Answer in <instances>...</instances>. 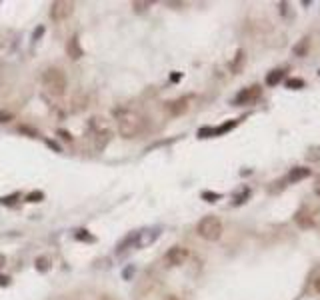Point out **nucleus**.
Segmentation results:
<instances>
[{
    "instance_id": "f257e3e1",
    "label": "nucleus",
    "mask_w": 320,
    "mask_h": 300,
    "mask_svg": "<svg viewBox=\"0 0 320 300\" xmlns=\"http://www.w3.org/2000/svg\"><path fill=\"white\" fill-rule=\"evenodd\" d=\"M144 130V118L134 110H122L118 114V132L124 138H134Z\"/></svg>"
},
{
    "instance_id": "f03ea898",
    "label": "nucleus",
    "mask_w": 320,
    "mask_h": 300,
    "mask_svg": "<svg viewBox=\"0 0 320 300\" xmlns=\"http://www.w3.org/2000/svg\"><path fill=\"white\" fill-rule=\"evenodd\" d=\"M42 84L46 86L48 92L60 96V94L66 92V84H68V80H66V74L60 68L50 66V68H46L44 74H42Z\"/></svg>"
},
{
    "instance_id": "7ed1b4c3",
    "label": "nucleus",
    "mask_w": 320,
    "mask_h": 300,
    "mask_svg": "<svg viewBox=\"0 0 320 300\" xmlns=\"http://www.w3.org/2000/svg\"><path fill=\"white\" fill-rule=\"evenodd\" d=\"M196 232L200 238H204L208 242H216L222 236V222L218 216H204L198 224H196Z\"/></svg>"
},
{
    "instance_id": "20e7f679",
    "label": "nucleus",
    "mask_w": 320,
    "mask_h": 300,
    "mask_svg": "<svg viewBox=\"0 0 320 300\" xmlns=\"http://www.w3.org/2000/svg\"><path fill=\"white\" fill-rule=\"evenodd\" d=\"M262 96V88L258 84H252V86H246L242 88L236 96H234L232 100V104L234 106H244V104H252V102H256V100Z\"/></svg>"
},
{
    "instance_id": "39448f33",
    "label": "nucleus",
    "mask_w": 320,
    "mask_h": 300,
    "mask_svg": "<svg viewBox=\"0 0 320 300\" xmlns=\"http://www.w3.org/2000/svg\"><path fill=\"white\" fill-rule=\"evenodd\" d=\"M238 122L240 120H228V122H224V124H220V126H204V128H200L198 130V138H214V136H222V134H226V132H230L232 128H236L238 126Z\"/></svg>"
},
{
    "instance_id": "423d86ee",
    "label": "nucleus",
    "mask_w": 320,
    "mask_h": 300,
    "mask_svg": "<svg viewBox=\"0 0 320 300\" xmlns=\"http://www.w3.org/2000/svg\"><path fill=\"white\" fill-rule=\"evenodd\" d=\"M72 12H74V2H70V0H56V2H52V6H50V18L60 22V20L68 18Z\"/></svg>"
},
{
    "instance_id": "0eeeda50",
    "label": "nucleus",
    "mask_w": 320,
    "mask_h": 300,
    "mask_svg": "<svg viewBox=\"0 0 320 300\" xmlns=\"http://www.w3.org/2000/svg\"><path fill=\"white\" fill-rule=\"evenodd\" d=\"M188 258V250L182 248V246H172L168 252L164 254V262L168 266H182Z\"/></svg>"
},
{
    "instance_id": "6e6552de",
    "label": "nucleus",
    "mask_w": 320,
    "mask_h": 300,
    "mask_svg": "<svg viewBox=\"0 0 320 300\" xmlns=\"http://www.w3.org/2000/svg\"><path fill=\"white\" fill-rule=\"evenodd\" d=\"M190 100H192V96H180V98L172 100V102H168L166 110L170 112L172 116H180V114H184L190 108Z\"/></svg>"
},
{
    "instance_id": "1a4fd4ad",
    "label": "nucleus",
    "mask_w": 320,
    "mask_h": 300,
    "mask_svg": "<svg viewBox=\"0 0 320 300\" xmlns=\"http://www.w3.org/2000/svg\"><path fill=\"white\" fill-rule=\"evenodd\" d=\"M294 222L300 226V228H312L314 226V218H312V214L306 206H302L294 212Z\"/></svg>"
},
{
    "instance_id": "9d476101",
    "label": "nucleus",
    "mask_w": 320,
    "mask_h": 300,
    "mask_svg": "<svg viewBox=\"0 0 320 300\" xmlns=\"http://www.w3.org/2000/svg\"><path fill=\"white\" fill-rule=\"evenodd\" d=\"M312 174L310 168H306V166H294V168H290L288 176H286V182H290V184H296V182H302L304 178H308Z\"/></svg>"
},
{
    "instance_id": "9b49d317",
    "label": "nucleus",
    "mask_w": 320,
    "mask_h": 300,
    "mask_svg": "<svg viewBox=\"0 0 320 300\" xmlns=\"http://www.w3.org/2000/svg\"><path fill=\"white\" fill-rule=\"evenodd\" d=\"M158 236H160V230H158V228L140 230V232H138V242H136V248H144V246H148V244H152Z\"/></svg>"
},
{
    "instance_id": "f8f14e48",
    "label": "nucleus",
    "mask_w": 320,
    "mask_h": 300,
    "mask_svg": "<svg viewBox=\"0 0 320 300\" xmlns=\"http://www.w3.org/2000/svg\"><path fill=\"white\" fill-rule=\"evenodd\" d=\"M66 54H68L72 60H78V58L84 56V50H82L80 40H78L76 36H72V38L68 40V44H66Z\"/></svg>"
},
{
    "instance_id": "ddd939ff",
    "label": "nucleus",
    "mask_w": 320,
    "mask_h": 300,
    "mask_svg": "<svg viewBox=\"0 0 320 300\" xmlns=\"http://www.w3.org/2000/svg\"><path fill=\"white\" fill-rule=\"evenodd\" d=\"M308 50H310V38L308 36H304V38H300L294 46H292V52H294V56H306L308 54Z\"/></svg>"
},
{
    "instance_id": "4468645a",
    "label": "nucleus",
    "mask_w": 320,
    "mask_h": 300,
    "mask_svg": "<svg viewBox=\"0 0 320 300\" xmlns=\"http://www.w3.org/2000/svg\"><path fill=\"white\" fill-rule=\"evenodd\" d=\"M284 74H286L284 68H274V70H270V72L266 74V86H276V84H280L282 78H284Z\"/></svg>"
},
{
    "instance_id": "2eb2a0df",
    "label": "nucleus",
    "mask_w": 320,
    "mask_h": 300,
    "mask_svg": "<svg viewBox=\"0 0 320 300\" xmlns=\"http://www.w3.org/2000/svg\"><path fill=\"white\" fill-rule=\"evenodd\" d=\"M244 62H246L244 50H236V56H234V60L230 62V70H232L234 74H238V72L244 68Z\"/></svg>"
},
{
    "instance_id": "dca6fc26",
    "label": "nucleus",
    "mask_w": 320,
    "mask_h": 300,
    "mask_svg": "<svg viewBox=\"0 0 320 300\" xmlns=\"http://www.w3.org/2000/svg\"><path fill=\"white\" fill-rule=\"evenodd\" d=\"M136 242H138V230L136 232H130V234L118 244V252H122V250H126V248H136Z\"/></svg>"
},
{
    "instance_id": "f3484780",
    "label": "nucleus",
    "mask_w": 320,
    "mask_h": 300,
    "mask_svg": "<svg viewBox=\"0 0 320 300\" xmlns=\"http://www.w3.org/2000/svg\"><path fill=\"white\" fill-rule=\"evenodd\" d=\"M74 240H80V242H94L96 236L90 234L86 228H78V230H74Z\"/></svg>"
},
{
    "instance_id": "a211bd4d",
    "label": "nucleus",
    "mask_w": 320,
    "mask_h": 300,
    "mask_svg": "<svg viewBox=\"0 0 320 300\" xmlns=\"http://www.w3.org/2000/svg\"><path fill=\"white\" fill-rule=\"evenodd\" d=\"M86 94H84V92H80V94H76L74 98H72V110L74 112H80V110H84V108H86Z\"/></svg>"
},
{
    "instance_id": "6ab92c4d",
    "label": "nucleus",
    "mask_w": 320,
    "mask_h": 300,
    "mask_svg": "<svg viewBox=\"0 0 320 300\" xmlns=\"http://www.w3.org/2000/svg\"><path fill=\"white\" fill-rule=\"evenodd\" d=\"M286 88H290V90H302L306 86V82L302 80V78H296V76H292V78H286Z\"/></svg>"
},
{
    "instance_id": "aec40b11",
    "label": "nucleus",
    "mask_w": 320,
    "mask_h": 300,
    "mask_svg": "<svg viewBox=\"0 0 320 300\" xmlns=\"http://www.w3.org/2000/svg\"><path fill=\"white\" fill-rule=\"evenodd\" d=\"M44 200V192L42 190H32L26 194V202H32V204H36V202H42Z\"/></svg>"
},
{
    "instance_id": "412c9836",
    "label": "nucleus",
    "mask_w": 320,
    "mask_h": 300,
    "mask_svg": "<svg viewBox=\"0 0 320 300\" xmlns=\"http://www.w3.org/2000/svg\"><path fill=\"white\" fill-rule=\"evenodd\" d=\"M248 198H250V188H248V186H244L240 194H236V196H234V202H232V204H234V206H238V204H244V202H246Z\"/></svg>"
},
{
    "instance_id": "4be33fe9",
    "label": "nucleus",
    "mask_w": 320,
    "mask_h": 300,
    "mask_svg": "<svg viewBox=\"0 0 320 300\" xmlns=\"http://www.w3.org/2000/svg\"><path fill=\"white\" fill-rule=\"evenodd\" d=\"M34 266H36L38 272H48L50 270V260L46 256H38L36 262H34Z\"/></svg>"
},
{
    "instance_id": "5701e85b",
    "label": "nucleus",
    "mask_w": 320,
    "mask_h": 300,
    "mask_svg": "<svg viewBox=\"0 0 320 300\" xmlns=\"http://www.w3.org/2000/svg\"><path fill=\"white\" fill-rule=\"evenodd\" d=\"M200 196H202V200H206V202H216V200H220V198H222L220 192H212V190H204Z\"/></svg>"
},
{
    "instance_id": "b1692460",
    "label": "nucleus",
    "mask_w": 320,
    "mask_h": 300,
    "mask_svg": "<svg viewBox=\"0 0 320 300\" xmlns=\"http://www.w3.org/2000/svg\"><path fill=\"white\" fill-rule=\"evenodd\" d=\"M150 6H152V2H150V0H140V2H132V8H134V12H146Z\"/></svg>"
},
{
    "instance_id": "393cba45",
    "label": "nucleus",
    "mask_w": 320,
    "mask_h": 300,
    "mask_svg": "<svg viewBox=\"0 0 320 300\" xmlns=\"http://www.w3.org/2000/svg\"><path fill=\"white\" fill-rule=\"evenodd\" d=\"M306 158H308V160H312V162L320 160V146H310V148H308V154H306Z\"/></svg>"
},
{
    "instance_id": "a878e982",
    "label": "nucleus",
    "mask_w": 320,
    "mask_h": 300,
    "mask_svg": "<svg viewBox=\"0 0 320 300\" xmlns=\"http://www.w3.org/2000/svg\"><path fill=\"white\" fill-rule=\"evenodd\" d=\"M18 196H20L18 192H14L12 196H4V198H0V204H12V202H14V200L18 198Z\"/></svg>"
},
{
    "instance_id": "bb28decb",
    "label": "nucleus",
    "mask_w": 320,
    "mask_h": 300,
    "mask_svg": "<svg viewBox=\"0 0 320 300\" xmlns=\"http://www.w3.org/2000/svg\"><path fill=\"white\" fill-rule=\"evenodd\" d=\"M8 120H12V112L0 110V122H8Z\"/></svg>"
},
{
    "instance_id": "cd10ccee",
    "label": "nucleus",
    "mask_w": 320,
    "mask_h": 300,
    "mask_svg": "<svg viewBox=\"0 0 320 300\" xmlns=\"http://www.w3.org/2000/svg\"><path fill=\"white\" fill-rule=\"evenodd\" d=\"M314 194L320 198V174H318L316 180H314Z\"/></svg>"
},
{
    "instance_id": "c85d7f7f",
    "label": "nucleus",
    "mask_w": 320,
    "mask_h": 300,
    "mask_svg": "<svg viewBox=\"0 0 320 300\" xmlns=\"http://www.w3.org/2000/svg\"><path fill=\"white\" fill-rule=\"evenodd\" d=\"M44 30H46L44 26H38V28L34 30V36H32V40H38V36H40V34H44Z\"/></svg>"
},
{
    "instance_id": "c756f323",
    "label": "nucleus",
    "mask_w": 320,
    "mask_h": 300,
    "mask_svg": "<svg viewBox=\"0 0 320 300\" xmlns=\"http://www.w3.org/2000/svg\"><path fill=\"white\" fill-rule=\"evenodd\" d=\"M58 134H60L64 140H68V142L72 140V134H70V132H66V130H58Z\"/></svg>"
},
{
    "instance_id": "7c9ffc66",
    "label": "nucleus",
    "mask_w": 320,
    "mask_h": 300,
    "mask_svg": "<svg viewBox=\"0 0 320 300\" xmlns=\"http://www.w3.org/2000/svg\"><path fill=\"white\" fill-rule=\"evenodd\" d=\"M10 284V278L8 276H0V286H8Z\"/></svg>"
},
{
    "instance_id": "2f4dec72",
    "label": "nucleus",
    "mask_w": 320,
    "mask_h": 300,
    "mask_svg": "<svg viewBox=\"0 0 320 300\" xmlns=\"http://www.w3.org/2000/svg\"><path fill=\"white\" fill-rule=\"evenodd\" d=\"M314 290L320 294V276H316V280H314Z\"/></svg>"
},
{
    "instance_id": "473e14b6",
    "label": "nucleus",
    "mask_w": 320,
    "mask_h": 300,
    "mask_svg": "<svg viewBox=\"0 0 320 300\" xmlns=\"http://www.w3.org/2000/svg\"><path fill=\"white\" fill-rule=\"evenodd\" d=\"M180 78H182V74H180V72H174V74L170 76V80H172V82H178Z\"/></svg>"
},
{
    "instance_id": "72a5a7b5",
    "label": "nucleus",
    "mask_w": 320,
    "mask_h": 300,
    "mask_svg": "<svg viewBox=\"0 0 320 300\" xmlns=\"http://www.w3.org/2000/svg\"><path fill=\"white\" fill-rule=\"evenodd\" d=\"M98 300H118V298H114V296H110V294H102Z\"/></svg>"
},
{
    "instance_id": "f704fd0d",
    "label": "nucleus",
    "mask_w": 320,
    "mask_h": 300,
    "mask_svg": "<svg viewBox=\"0 0 320 300\" xmlns=\"http://www.w3.org/2000/svg\"><path fill=\"white\" fill-rule=\"evenodd\" d=\"M4 264H6V256H4V254H0V268H2Z\"/></svg>"
},
{
    "instance_id": "c9c22d12",
    "label": "nucleus",
    "mask_w": 320,
    "mask_h": 300,
    "mask_svg": "<svg viewBox=\"0 0 320 300\" xmlns=\"http://www.w3.org/2000/svg\"><path fill=\"white\" fill-rule=\"evenodd\" d=\"M166 300H176V298H174V296H168V298H166Z\"/></svg>"
}]
</instances>
